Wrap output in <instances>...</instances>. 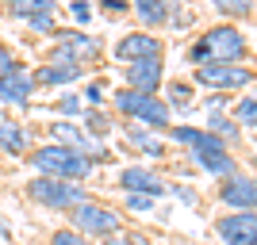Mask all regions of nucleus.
I'll return each instance as SVG.
<instances>
[{"mask_svg": "<svg viewBox=\"0 0 257 245\" xmlns=\"http://www.w3.org/2000/svg\"><path fill=\"white\" fill-rule=\"evenodd\" d=\"M246 54L249 43L238 31V23H215L188 46V62H192V69H200V65H242Z\"/></svg>", "mask_w": 257, "mask_h": 245, "instance_id": "obj_1", "label": "nucleus"}, {"mask_svg": "<svg viewBox=\"0 0 257 245\" xmlns=\"http://www.w3.org/2000/svg\"><path fill=\"white\" fill-rule=\"evenodd\" d=\"M27 165L35 169V176H54V180H69V184H81L92 172V161L85 153H77L69 146H54V142L31 146Z\"/></svg>", "mask_w": 257, "mask_h": 245, "instance_id": "obj_2", "label": "nucleus"}, {"mask_svg": "<svg viewBox=\"0 0 257 245\" xmlns=\"http://www.w3.org/2000/svg\"><path fill=\"white\" fill-rule=\"evenodd\" d=\"M111 107H115L123 119H131L135 127L161 130V134L173 127V111L161 96H142V92H131V88H115V92H111Z\"/></svg>", "mask_w": 257, "mask_h": 245, "instance_id": "obj_3", "label": "nucleus"}, {"mask_svg": "<svg viewBox=\"0 0 257 245\" xmlns=\"http://www.w3.org/2000/svg\"><path fill=\"white\" fill-rule=\"evenodd\" d=\"M65 218H69V230L73 234H81V237H115L119 230H123V218H119V211L115 207H107V203H100V199H92L88 195L85 203H77L73 211H65Z\"/></svg>", "mask_w": 257, "mask_h": 245, "instance_id": "obj_4", "label": "nucleus"}, {"mask_svg": "<svg viewBox=\"0 0 257 245\" xmlns=\"http://www.w3.org/2000/svg\"><path fill=\"white\" fill-rule=\"evenodd\" d=\"M54 46L46 54V62H58V65H77V69H85V65L100 62V54H104V43L92 39L88 31H77V27H58L50 35Z\"/></svg>", "mask_w": 257, "mask_h": 245, "instance_id": "obj_5", "label": "nucleus"}, {"mask_svg": "<svg viewBox=\"0 0 257 245\" xmlns=\"http://www.w3.org/2000/svg\"><path fill=\"white\" fill-rule=\"evenodd\" d=\"M23 195L35 207H46V211H73L77 203L88 199V188L69 184V180H54V176H31L23 184Z\"/></svg>", "mask_w": 257, "mask_h": 245, "instance_id": "obj_6", "label": "nucleus"}, {"mask_svg": "<svg viewBox=\"0 0 257 245\" xmlns=\"http://www.w3.org/2000/svg\"><path fill=\"white\" fill-rule=\"evenodd\" d=\"M192 81L226 96V92H242V88H249L257 81V73L249 69V65H200V69H192Z\"/></svg>", "mask_w": 257, "mask_h": 245, "instance_id": "obj_7", "label": "nucleus"}, {"mask_svg": "<svg viewBox=\"0 0 257 245\" xmlns=\"http://www.w3.org/2000/svg\"><path fill=\"white\" fill-rule=\"evenodd\" d=\"M111 58L115 62H123V65H131V62H150V58H165V43H161L158 35H150V31H127V35H119L115 43H111Z\"/></svg>", "mask_w": 257, "mask_h": 245, "instance_id": "obj_8", "label": "nucleus"}, {"mask_svg": "<svg viewBox=\"0 0 257 245\" xmlns=\"http://www.w3.org/2000/svg\"><path fill=\"white\" fill-rule=\"evenodd\" d=\"M219 245H257V211H226L215 218Z\"/></svg>", "mask_w": 257, "mask_h": 245, "instance_id": "obj_9", "label": "nucleus"}, {"mask_svg": "<svg viewBox=\"0 0 257 245\" xmlns=\"http://www.w3.org/2000/svg\"><path fill=\"white\" fill-rule=\"evenodd\" d=\"M115 184L123 195H150V199H161L165 188H169L154 165H127V169H119Z\"/></svg>", "mask_w": 257, "mask_h": 245, "instance_id": "obj_10", "label": "nucleus"}, {"mask_svg": "<svg viewBox=\"0 0 257 245\" xmlns=\"http://www.w3.org/2000/svg\"><path fill=\"white\" fill-rule=\"evenodd\" d=\"M123 88L142 92V96H158L161 88H165V58H150V62L123 65Z\"/></svg>", "mask_w": 257, "mask_h": 245, "instance_id": "obj_11", "label": "nucleus"}, {"mask_svg": "<svg viewBox=\"0 0 257 245\" xmlns=\"http://www.w3.org/2000/svg\"><path fill=\"white\" fill-rule=\"evenodd\" d=\"M219 203L226 211H257V176L253 172H230L219 184Z\"/></svg>", "mask_w": 257, "mask_h": 245, "instance_id": "obj_12", "label": "nucleus"}, {"mask_svg": "<svg viewBox=\"0 0 257 245\" xmlns=\"http://www.w3.org/2000/svg\"><path fill=\"white\" fill-rule=\"evenodd\" d=\"M35 100V77L27 65H16L12 73L0 77V104L4 107H31Z\"/></svg>", "mask_w": 257, "mask_h": 245, "instance_id": "obj_13", "label": "nucleus"}, {"mask_svg": "<svg viewBox=\"0 0 257 245\" xmlns=\"http://www.w3.org/2000/svg\"><path fill=\"white\" fill-rule=\"evenodd\" d=\"M0 153L4 157H27L31 153V130L20 119H0Z\"/></svg>", "mask_w": 257, "mask_h": 245, "instance_id": "obj_14", "label": "nucleus"}, {"mask_svg": "<svg viewBox=\"0 0 257 245\" xmlns=\"http://www.w3.org/2000/svg\"><path fill=\"white\" fill-rule=\"evenodd\" d=\"M35 77V88H65V85H77L85 69H77V65H58V62H43L39 69H31Z\"/></svg>", "mask_w": 257, "mask_h": 245, "instance_id": "obj_15", "label": "nucleus"}, {"mask_svg": "<svg viewBox=\"0 0 257 245\" xmlns=\"http://www.w3.org/2000/svg\"><path fill=\"white\" fill-rule=\"evenodd\" d=\"M173 4H165V0H139V4H131V16L139 20L142 31H158V27H169L173 20Z\"/></svg>", "mask_w": 257, "mask_h": 245, "instance_id": "obj_16", "label": "nucleus"}, {"mask_svg": "<svg viewBox=\"0 0 257 245\" xmlns=\"http://www.w3.org/2000/svg\"><path fill=\"white\" fill-rule=\"evenodd\" d=\"M184 157L192 161L196 169H204L207 176H219V180H226L230 172H238V161L230 157V149H211V153H184Z\"/></svg>", "mask_w": 257, "mask_h": 245, "instance_id": "obj_17", "label": "nucleus"}, {"mask_svg": "<svg viewBox=\"0 0 257 245\" xmlns=\"http://www.w3.org/2000/svg\"><path fill=\"white\" fill-rule=\"evenodd\" d=\"M204 130H211V134L223 142V146H234V142L242 138V127H238V123L226 115V111H211V115H207V127H204Z\"/></svg>", "mask_w": 257, "mask_h": 245, "instance_id": "obj_18", "label": "nucleus"}, {"mask_svg": "<svg viewBox=\"0 0 257 245\" xmlns=\"http://www.w3.org/2000/svg\"><path fill=\"white\" fill-rule=\"evenodd\" d=\"M81 123H85V134L92 142H104L107 134H111V127H115V123H111V115H107L104 107H85V115H81Z\"/></svg>", "mask_w": 257, "mask_h": 245, "instance_id": "obj_19", "label": "nucleus"}, {"mask_svg": "<svg viewBox=\"0 0 257 245\" xmlns=\"http://www.w3.org/2000/svg\"><path fill=\"white\" fill-rule=\"evenodd\" d=\"M123 130H127V142L135 149H142L146 157H165V142L154 138V130H146V127H123Z\"/></svg>", "mask_w": 257, "mask_h": 245, "instance_id": "obj_20", "label": "nucleus"}, {"mask_svg": "<svg viewBox=\"0 0 257 245\" xmlns=\"http://www.w3.org/2000/svg\"><path fill=\"white\" fill-rule=\"evenodd\" d=\"M46 12H58V4L54 0H12L8 4V16L20 20V23L35 20V16H46Z\"/></svg>", "mask_w": 257, "mask_h": 245, "instance_id": "obj_21", "label": "nucleus"}, {"mask_svg": "<svg viewBox=\"0 0 257 245\" xmlns=\"http://www.w3.org/2000/svg\"><path fill=\"white\" fill-rule=\"evenodd\" d=\"M165 104H169V111H192L196 100H192V85H184V81H169V88H165Z\"/></svg>", "mask_w": 257, "mask_h": 245, "instance_id": "obj_22", "label": "nucleus"}, {"mask_svg": "<svg viewBox=\"0 0 257 245\" xmlns=\"http://www.w3.org/2000/svg\"><path fill=\"white\" fill-rule=\"evenodd\" d=\"M242 130H257V92H249V96H242L234 104V115H230Z\"/></svg>", "mask_w": 257, "mask_h": 245, "instance_id": "obj_23", "label": "nucleus"}, {"mask_svg": "<svg viewBox=\"0 0 257 245\" xmlns=\"http://www.w3.org/2000/svg\"><path fill=\"white\" fill-rule=\"evenodd\" d=\"M215 12H219V16H223L226 23H234V20H246V16H257L253 0H215Z\"/></svg>", "mask_w": 257, "mask_h": 245, "instance_id": "obj_24", "label": "nucleus"}, {"mask_svg": "<svg viewBox=\"0 0 257 245\" xmlns=\"http://www.w3.org/2000/svg\"><path fill=\"white\" fill-rule=\"evenodd\" d=\"M50 111H58V119H69V123H77V119L85 115V100L73 96V92H65V96H58L50 104Z\"/></svg>", "mask_w": 257, "mask_h": 245, "instance_id": "obj_25", "label": "nucleus"}, {"mask_svg": "<svg viewBox=\"0 0 257 245\" xmlns=\"http://www.w3.org/2000/svg\"><path fill=\"white\" fill-rule=\"evenodd\" d=\"M46 245H96V241H88V237H81V234H73L69 226H58L50 237H46Z\"/></svg>", "mask_w": 257, "mask_h": 245, "instance_id": "obj_26", "label": "nucleus"}, {"mask_svg": "<svg viewBox=\"0 0 257 245\" xmlns=\"http://www.w3.org/2000/svg\"><path fill=\"white\" fill-rule=\"evenodd\" d=\"M27 31H31V35H54V31H58V12H46V16L27 20Z\"/></svg>", "mask_w": 257, "mask_h": 245, "instance_id": "obj_27", "label": "nucleus"}, {"mask_svg": "<svg viewBox=\"0 0 257 245\" xmlns=\"http://www.w3.org/2000/svg\"><path fill=\"white\" fill-rule=\"evenodd\" d=\"M107 96H111V92H107L104 81H88V85H85V104L88 107H104Z\"/></svg>", "mask_w": 257, "mask_h": 245, "instance_id": "obj_28", "label": "nucleus"}, {"mask_svg": "<svg viewBox=\"0 0 257 245\" xmlns=\"http://www.w3.org/2000/svg\"><path fill=\"white\" fill-rule=\"evenodd\" d=\"M92 16H96V12L88 8L85 0H73V4H69V20L77 23V31H81V27H88V23H92Z\"/></svg>", "mask_w": 257, "mask_h": 245, "instance_id": "obj_29", "label": "nucleus"}, {"mask_svg": "<svg viewBox=\"0 0 257 245\" xmlns=\"http://www.w3.org/2000/svg\"><path fill=\"white\" fill-rule=\"evenodd\" d=\"M165 192H169V195H177V199H181V203H188V207H200V192H196L192 184H169Z\"/></svg>", "mask_w": 257, "mask_h": 245, "instance_id": "obj_30", "label": "nucleus"}, {"mask_svg": "<svg viewBox=\"0 0 257 245\" xmlns=\"http://www.w3.org/2000/svg\"><path fill=\"white\" fill-rule=\"evenodd\" d=\"M154 203L158 199H150V195H123V207H127L131 214H142V211H154Z\"/></svg>", "mask_w": 257, "mask_h": 245, "instance_id": "obj_31", "label": "nucleus"}, {"mask_svg": "<svg viewBox=\"0 0 257 245\" xmlns=\"http://www.w3.org/2000/svg\"><path fill=\"white\" fill-rule=\"evenodd\" d=\"M16 65H23L20 58H16V50H12L8 43H0V77H4V73H12Z\"/></svg>", "mask_w": 257, "mask_h": 245, "instance_id": "obj_32", "label": "nucleus"}, {"mask_svg": "<svg viewBox=\"0 0 257 245\" xmlns=\"http://www.w3.org/2000/svg\"><path fill=\"white\" fill-rule=\"evenodd\" d=\"M104 245H150V241H146L142 234H131V230H119V234H115V237H107Z\"/></svg>", "mask_w": 257, "mask_h": 245, "instance_id": "obj_33", "label": "nucleus"}, {"mask_svg": "<svg viewBox=\"0 0 257 245\" xmlns=\"http://www.w3.org/2000/svg\"><path fill=\"white\" fill-rule=\"evenodd\" d=\"M100 12H104V16H131V4L127 0H104Z\"/></svg>", "mask_w": 257, "mask_h": 245, "instance_id": "obj_34", "label": "nucleus"}, {"mask_svg": "<svg viewBox=\"0 0 257 245\" xmlns=\"http://www.w3.org/2000/svg\"><path fill=\"white\" fill-rule=\"evenodd\" d=\"M226 104H230V96H223V92H211V96L204 100V107H207V115H211V111H223Z\"/></svg>", "mask_w": 257, "mask_h": 245, "instance_id": "obj_35", "label": "nucleus"}, {"mask_svg": "<svg viewBox=\"0 0 257 245\" xmlns=\"http://www.w3.org/2000/svg\"><path fill=\"white\" fill-rule=\"evenodd\" d=\"M12 234V230H8V222H0V237H8Z\"/></svg>", "mask_w": 257, "mask_h": 245, "instance_id": "obj_36", "label": "nucleus"}, {"mask_svg": "<svg viewBox=\"0 0 257 245\" xmlns=\"http://www.w3.org/2000/svg\"><path fill=\"white\" fill-rule=\"evenodd\" d=\"M253 20H257V16H253Z\"/></svg>", "mask_w": 257, "mask_h": 245, "instance_id": "obj_37", "label": "nucleus"}]
</instances>
